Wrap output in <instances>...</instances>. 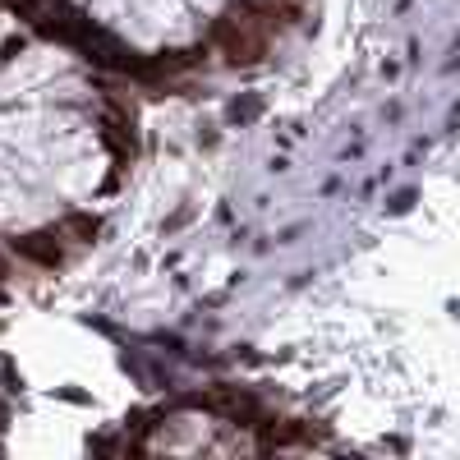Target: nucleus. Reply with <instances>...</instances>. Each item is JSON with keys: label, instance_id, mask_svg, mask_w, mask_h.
<instances>
[{"label": "nucleus", "instance_id": "1", "mask_svg": "<svg viewBox=\"0 0 460 460\" xmlns=\"http://www.w3.org/2000/svg\"><path fill=\"white\" fill-rule=\"evenodd\" d=\"M19 253H28L32 262H42V267H60V244L51 240V235H23L19 240Z\"/></svg>", "mask_w": 460, "mask_h": 460}, {"label": "nucleus", "instance_id": "3", "mask_svg": "<svg viewBox=\"0 0 460 460\" xmlns=\"http://www.w3.org/2000/svg\"><path fill=\"white\" fill-rule=\"evenodd\" d=\"M0 276H10V262H5V258H0Z\"/></svg>", "mask_w": 460, "mask_h": 460}, {"label": "nucleus", "instance_id": "2", "mask_svg": "<svg viewBox=\"0 0 460 460\" xmlns=\"http://www.w3.org/2000/svg\"><path fill=\"white\" fill-rule=\"evenodd\" d=\"M65 230H69V235H78V240H92V235H97V216L74 212L69 221H65Z\"/></svg>", "mask_w": 460, "mask_h": 460}]
</instances>
